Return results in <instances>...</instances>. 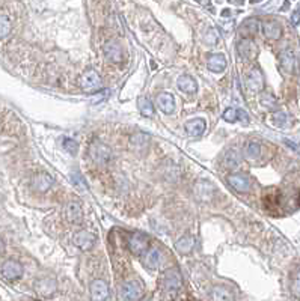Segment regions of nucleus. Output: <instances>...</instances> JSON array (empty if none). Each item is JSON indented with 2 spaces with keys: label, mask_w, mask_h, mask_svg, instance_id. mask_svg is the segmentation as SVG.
<instances>
[{
  "label": "nucleus",
  "mask_w": 300,
  "mask_h": 301,
  "mask_svg": "<svg viewBox=\"0 0 300 301\" xmlns=\"http://www.w3.org/2000/svg\"><path fill=\"white\" fill-rule=\"evenodd\" d=\"M181 284H183V280H181V274L177 268H172V270H168L165 274H163V279H162V291L163 294L168 297V298H173L178 291L181 289Z\"/></svg>",
  "instance_id": "1"
},
{
  "label": "nucleus",
  "mask_w": 300,
  "mask_h": 301,
  "mask_svg": "<svg viewBox=\"0 0 300 301\" xmlns=\"http://www.w3.org/2000/svg\"><path fill=\"white\" fill-rule=\"evenodd\" d=\"M89 155L94 161L97 164H107L110 160H112V151H110L109 146H106L101 142H92L91 146H89Z\"/></svg>",
  "instance_id": "2"
},
{
  "label": "nucleus",
  "mask_w": 300,
  "mask_h": 301,
  "mask_svg": "<svg viewBox=\"0 0 300 301\" xmlns=\"http://www.w3.org/2000/svg\"><path fill=\"white\" fill-rule=\"evenodd\" d=\"M78 85H80V88L85 92H95L101 88V77L97 71L88 70L78 78Z\"/></svg>",
  "instance_id": "3"
},
{
  "label": "nucleus",
  "mask_w": 300,
  "mask_h": 301,
  "mask_svg": "<svg viewBox=\"0 0 300 301\" xmlns=\"http://www.w3.org/2000/svg\"><path fill=\"white\" fill-rule=\"evenodd\" d=\"M150 246V236L144 232H134L129 240V248L133 255L140 256Z\"/></svg>",
  "instance_id": "4"
},
{
  "label": "nucleus",
  "mask_w": 300,
  "mask_h": 301,
  "mask_svg": "<svg viewBox=\"0 0 300 301\" xmlns=\"http://www.w3.org/2000/svg\"><path fill=\"white\" fill-rule=\"evenodd\" d=\"M140 295H142V286L137 280H127L125 283H122L119 291V297L122 301H136L140 298Z\"/></svg>",
  "instance_id": "5"
},
{
  "label": "nucleus",
  "mask_w": 300,
  "mask_h": 301,
  "mask_svg": "<svg viewBox=\"0 0 300 301\" xmlns=\"http://www.w3.org/2000/svg\"><path fill=\"white\" fill-rule=\"evenodd\" d=\"M73 243L82 251H88L94 247V244H95V235L88 232V230H78V232L74 233Z\"/></svg>",
  "instance_id": "6"
},
{
  "label": "nucleus",
  "mask_w": 300,
  "mask_h": 301,
  "mask_svg": "<svg viewBox=\"0 0 300 301\" xmlns=\"http://www.w3.org/2000/svg\"><path fill=\"white\" fill-rule=\"evenodd\" d=\"M2 276L9 282L19 280L23 276V265L17 261H12V259L6 261L2 265Z\"/></svg>",
  "instance_id": "7"
},
{
  "label": "nucleus",
  "mask_w": 300,
  "mask_h": 301,
  "mask_svg": "<svg viewBox=\"0 0 300 301\" xmlns=\"http://www.w3.org/2000/svg\"><path fill=\"white\" fill-rule=\"evenodd\" d=\"M237 53L243 60H254L257 56V45L250 38H243L237 44Z\"/></svg>",
  "instance_id": "8"
},
{
  "label": "nucleus",
  "mask_w": 300,
  "mask_h": 301,
  "mask_svg": "<svg viewBox=\"0 0 300 301\" xmlns=\"http://www.w3.org/2000/svg\"><path fill=\"white\" fill-rule=\"evenodd\" d=\"M89 288L92 301H106L109 298V286L103 279H95Z\"/></svg>",
  "instance_id": "9"
},
{
  "label": "nucleus",
  "mask_w": 300,
  "mask_h": 301,
  "mask_svg": "<svg viewBox=\"0 0 300 301\" xmlns=\"http://www.w3.org/2000/svg\"><path fill=\"white\" fill-rule=\"evenodd\" d=\"M246 86L252 92H261L262 90V88H264V75H262L261 70L254 68V70L249 71V74L246 75Z\"/></svg>",
  "instance_id": "10"
},
{
  "label": "nucleus",
  "mask_w": 300,
  "mask_h": 301,
  "mask_svg": "<svg viewBox=\"0 0 300 301\" xmlns=\"http://www.w3.org/2000/svg\"><path fill=\"white\" fill-rule=\"evenodd\" d=\"M229 185L239 193H247L250 188V181L246 175L243 173H234V175H229L228 178Z\"/></svg>",
  "instance_id": "11"
},
{
  "label": "nucleus",
  "mask_w": 300,
  "mask_h": 301,
  "mask_svg": "<svg viewBox=\"0 0 300 301\" xmlns=\"http://www.w3.org/2000/svg\"><path fill=\"white\" fill-rule=\"evenodd\" d=\"M67 218L70 223L73 225H80L82 220H83V210H82V205L78 203L77 200H71L67 205Z\"/></svg>",
  "instance_id": "12"
},
{
  "label": "nucleus",
  "mask_w": 300,
  "mask_h": 301,
  "mask_svg": "<svg viewBox=\"0 0 300 301\" xmlns=\"http://www.w3.org/2000/svg\"><path fill=\"white\" fill-rule=\"evenodd\" d=\"M53 178L49 175V173H38L32 178V188L38 193H45L53 185Z\"/></svg>",
  "instance_id": "13"
},
{
  "label": "nucleus",
  "mask_w": 300,
  "mask_h": 301,
  "mask_svg": "<svg viewBox=\"0 0 300 301\" xmlns=\"http://www.w3.org/2000/svg\"><path fill=\"white\" fill-rule=\"evenodd\" d=\"M103 52H104V54L109 60H112L115 63L122 60V49H121V45H119L118 41L106 42L104 47H103Z\"/></svg>",
  "instance_id": "14"
},
{
  "label": "nucleus",
  "mask_w": 300,
  "mask_h": 301,
  "mask_svg": "<svg viewBox=\"0 0 300 301\" xmlns=\"http://www.w3.org/2000/svg\"><path fill=\"white\" fill-rule=\"evenodd\" d=\"M157 106H159V108L162 110L163 113L170 115L173 112V108H175V100H173V95L168 93V92L159 93L157 95Z\"/></svg>",
  "instance_id": "15"
},
{
  "label": "nucleus",
  "mask_w": 300,
  "mask_h": 301,
  "mask_svg": "<svg viewBox=\"0 0 300 301\" xmlns=\"http://www.w3.org/2000/svg\"><path fill=\"white\" fill-rule=\"evenodd\" d=\"M205 126H207V124H205V121L202 118H196V119H192L186 122L184 125V130L188 136L192 137H199L204 131H205Z\"/></svg>",
  "instance_id": "16"
},
{
  "label": "nucleus",
  "mask_w": 300,
  "mask_h": 301,
  "mask_svg": "<svg viewBox=\"0 0 300 301\" xmlns=\"http://www.w3.org/2000/svg\"><path fill=\"white\" fill-rule=\"evenodd\" d=\"M177 86L181 92H184L187 95H193L198 90V85L195 82V78H192L190 75H181L177 82Z\"/></svg>",
  "instance_id": "17"
},
{
  "label": "nucleus",
  "mask_w": 300,
  "mask_h": 301,
  "mask_svg": "<svg viewBox=\"0 0 300 301\" xmlns=\"http://www.w3.org/2000/svg\"><path fill=\"white\" fill-rule=\"evenodd\" d=\"M162 251L159 248H152L147 253V256L144 259V264L147 268H150V270H157L160 265H162Z\"/></svg>",
  "instance_id": "18"
},
{
  "label": "nucleus",
  "mask_w": 300,
  "mask_h": 301,
  "mask_svg": "<svg viewBox=\"0 0 300 301\" xmlns=\"http://www.w3.org/2000/svg\"><path fill=\"white\" fill-rule=\"evenodd\" d=\"M262 34L268 39H279L282 35V27L278 21H265L262 24Z\"/></svg>",
  "instance_id": "19"
},
{
  "label": "nucleus",
  "mask_w": 300,
  "mask_h": 301,
  "mask_svg": "<svg viewBox=\"0 0 300 301\" xmlns=\"http://www.w3.org/2000/svg\"><path fill=\"white\" fill-rule=\"evenodd\" d=\"M193 247H195V236L192 235H184L175 243V248L181 255H188L193 250Z\"/></svg>",
  "instance_id": "20"
},
{
  "label": "nucleus",
  "mask_w": 300,
  "mask_h": 301,
  "mask_svg": "<svg viewBox=\"0 0 300 301\" xmlns=\"http://www.w3.org/2000/svg\"><path fill=\"white\" fill-rule=\"evenodd\" d=\"M207 67L213 72H224L226 68V59L224 54H211L207 60Z\"/></svg>",
  "instance_id": "21"
},
{
  "label": "nucleus",
  "mask_w": 300,
  "mask_h": 301,
  "mask_svg": "<svg viewBox=\"0 0 300 301\" xmlns=\"http://www.w3.org/2000/svg\"><path fill=\"white\" fill-rule=\"evenodd\" d=\"M294 53L293 50L287 49V50H283L281 53V68L283 72H287V74H291L294 71Z\"/></svg>",
  "instance_id": "22"
},
{
  "label": "nucleus",
  "mask_w": 300,
  "mask_h": 301,
  "mask_svg": "<svg viewBox=\"0 0 300 301\" xmlns=\"http://www.w3.org/2000/svg\"><path fill=\"white\" fill-rule=\"evenodd\" d=\"M37 291L44 297L50 295L56 291V282L53 279H42L37 283Z\"/></svg>",
  "instance_id": "23"
},
{
  "label": "nucleus",
  "mask_w": 300,
  "mask_h": 301,
  "mask_svg": "<svg viewBox=\"0 0 300 301\" xmlns=\"http://www.w3.org/2000/svg\"><path fill=\"white\" fill-rule=\"evenodd\" d=\"M137 107H139V112L147 116V118H152L154 116V107H152V103L150 98L147 97H140L137 100Z\"/></svg>",
  "instance_id": "24"
},
{
  "label": "nucleus",
  "mask_w": 300,
  "mask_h": 301,
  "mask_svg": "<svg viewBox=\"0 0 300 301\" xmlns=\"http://www.w3.org/2000/svg\"><path fill=\"white\" fill-rule=\"evenodd\" d=\"M258 29H260V23H258L257 20H247V21H244V23L242 24L240 34L247 38V36L255 35L257 32H258Z\"/></svg>",
  "instance_id": "25"
},
{
  "label": "nucleus",
  "mask_w": 300,
  "mask_h": 301,
  "mask_svg": "<svg viewBox=\"0 0 300 301\" xmlns=\"http://www.w3.org/2000/svg\"><path fill=\"white\" fill-rule=\"evenodd\" d=\"M214 301H232V294L225 286H216L211 292Z\"/></svg>",
  "instance_id": "26"
},
{
  "label": "nucleus",
  "mask_w": 300,
  "mask_h": 301,
  "mask_svg": "<svg viewBox=\"0 0 300 301\" xmlns=\"http://www.w3.org/2000/svg\"><path fill=\"white\" fill-rule=\"evenodd\" d=\"M71 182L74 184V187H75L80 193L86 192L88 185H86V182H85V179H83V177H82V173L78 172V170H73V172H71Z\"/></svg>",
  "instance_id": "27"
},
{
  "label": "nucleus",
  "mask_w": 300,
  "mask_h": 301,
  "mask_svg": "<svg viewBox=\"0 0 300 301\" xmlns=\"http://www.w3.org/2000/svg\"><path fill=\"white\" fill-rule=\"evenodd\" d=\"M244 154H246L247 158H250V160H255V158H258L261 155V146H260L258 142H249V143L246 145Z\"/></svg>",
  "instance_id": "28"
},
{
  "label": "nucleus",
  "mask_w": 300,
  "mask_h": 301,
  "mask_svg": "<svg viewBox=\"0 0 300 301\" xmlns=\"http://www.w3.org/2000/svg\"><path fill=\"white\" fill-rule=\"evenodd\" d=\"M260 103H261V106L265 107L267 110H276V107H278L276 98L273 97V95H270V93H261Z\"/></svg>",
  "instance_id": "29"
},
{
  "label": "nucleus",
  "mask_w": 300,
  "mask_h": 301,
  "mask_svg": "<svg viewBox=\"0 0 300 301\" xmlns=\"http://www.w3.org/2000/svg\"><path fill=\"white\" fill-rule=\"evenodd\" d=\"M224 164L226 169H237L240 164V157L237 155L235 151H231L225 155V160H224Z\"/></svg>",
  "instance_id": "30"
},
{
  "label": "nucleus",
  "mask_w": 300,
  "mask_h": 301,
  "mask_svg": "<svg viewBox=\"0 0 300 301\" xmlns=\"http://www.w3.org/2000/svg\"><path fill=\"white\" fill-rule=\"evenodd\" d=\"M11 34V21L6 15H0V39L6 38Z\"/></svg>",
  "instance_id": "31"
},
{
  "label": "nucleus",
  "mask_w": 300,
  "mask_h": 301,
  "mask_svg": "<svg viewBox=\"0 0 300 301\" xmlns=\"http://www.w3.org/2000/svg\"><path fill=\"white\" fill-rule=\"evenodd\" d=\"M291 291L294 294V297L300 298V266L296 270L294 276H293V283H291Z\"/></svg>",
  "instance_id": "32"
},
{
  "label": "nucleus",
  "mask_w": 300,
  "mask_h": 301,
  "mask_svg": "<svg viewBox=\"0 0 300 301\" xmlns=\"http://www.w3.org/2000/svg\"><path fill=\"white\" fill-rule=\"evenodd\" d=\"M204 41L207 42L208 45H216V44H217V41H219L217 30H216V29H208V30H207V34H205Z\"/></svg>",
  "instance_id": "33"
},
{
  "label": "nucleus",
  "mask_w": 300,
  "mask_h": 301,
  "mask_svg": "<svg viewBox=\"0 0 300 301\" xmlns=\"http://www.w3.org/2000/svg\"><path fill=\"white\" fill-rule=\"evenodd\" d=\"M224 119L226 122H235L239 121V108H228L224 113Z\"/></svg>",
  "instance_id": "34"
},
{
  "label": "nucleus",
  "mask_w": 300,
  "mask_h": 301,
  "mask_svg": "<svg viewBox=\"0 0 300 301\" xmlns=\"http://www.w3.org/2000/svg\"><path fill=\"white\" fill-rule=\"evenodd\" d=\"M64 148L70 152V154H75L77 152V149H78V145H77V142L75 140H71V139H65L64 140Z\"/></svg>",
  "instance_id": "35"
},
{
  "label": "nucleus",
  "mask_w": 300,
  "mask_h": 301,
  "mask_svg": "<svg viewBox=\"0 0 300 301\" xmlns=\"http://www.w3.org/2000/svg\"><path fill=\"white\" fill-rule=\"evenodd\" d=\"M272 119H273V124L276 126H283L287 124V115L285 113H275Z\"/></svg>",
  "instance_id": "36"
},
{
  "label": "nucleus",
  "mask_w": 300,
  "mask_h": 301,
  "mask_svg": "<svg viewBox=\"0 0 300 301\" xmlns=\"http://www.w3.org/2000/svg\"><path fill=\"white\" fill-rule=\"evenodd\" d=\"M107 93H109V90H107V89H104V90H101V92L95 93L97 97H94V98H92V103H94V104H97V103L103 101L104 98H107Z\"/></svg>",
  "instance_id": "37"
},
{
  "label": "nucleus",
  "mask_w": 300,
  "mask_h": 301,
  "mask_svg": "<svg viewBox=\"0 0 300 301\" xmlns=\"http://www.w3.org/2000/svg\"><path fill=\"white\" fill-rule=\"evenodd\" d=\"M239 121H240V122H243L244 125H247V124H249V115L244 112V110H242V108H239Z\"/></svg>",
  "instance_id": "38"
},
{
  "label": "nucleus",
  "mask_w": 300,
  "mask_h": 301,
  "mask_svg": "<svg viewBox=\"0 0 300 301\" xmlns=\"http://www.w3.org/2000/svg\"><path fill=\"white\" fill-rule=\"evenodd\" d=\"M291 23H293L294 26L300 24V9H296V11L291 14Z\"/></svg>",
  "instance_id": "39"
},
{
  "label": "nucleus",
  "mask_w": 300,
  "mask_h": 301,
  "mask_svg": "<svg viewBox=\"0 0 300 301\" xmlns=\"http://www.w3.org/2000/svg\"><path fill=\"white\" fill-rule=\"evenodd\" d=\"M3 250V243H2V240H0V251Z\"/></svg>",
  "instance_id": "40"
},
{
  "label": "nucleus",
  "mask_w": 300,
  "mask_h": 301,
  "mask_svg": "<svg viewBox=\"0 0 300 301\" xmlns=\"http://www.w3.org/2000/svg\"><path fill=\"white\" fill-rule=\"evenodd\" d=\"M140 301H151V300H150V298H142Z\"/></svg>",
  "instance_id": "41"
}]
</instances>
